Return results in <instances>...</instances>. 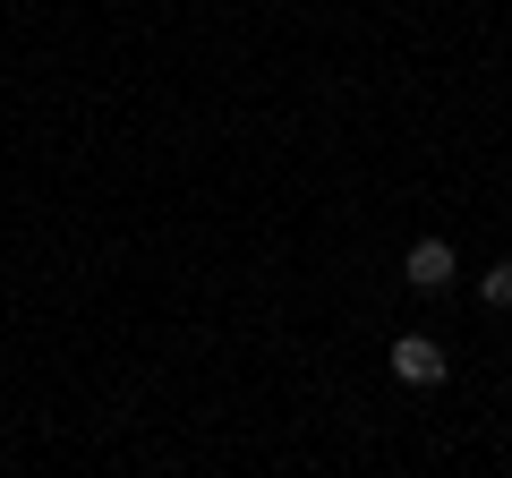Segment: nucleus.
Wrapping results in <instances>:
<instances>
[{
    "label": "nucleus",
    "instance_id": "obj_1",
    "mask_svg": "<svg viewBox=\"0 0 512 478\" xmlns=\"http://www.w3.org/2000/svg\"><path fill=\"white\" fill-rule=\"evenodd\" d=\"M393 376H402V385H444V376H453V359H444V342H427V333H402V342H393Z\"/></svg>",
    "mask_w": 512,
    "mask_h": 478
},
{
    "label": "nucleus",
    "instance_id": "obj_2",
    "mask_svg": "<svg viewBox=\"0 0 512 478\" xmlns=\"http://www.w3.org/2000/svg\"><path fill=\"white\" fill-rule=\"evenodd\" d=\"M402 282H410L419 299H444V291H453V248H444V239H419L410 265H402Z\"/></svg>",
    "mask_w": 512,
    "mask_h": 478
},
{
    "label": "nucleus",
    "instance_id": "obj_3",
    "mask_svg": "<svg viewBox=\"0 0 512 478\" xmlns=\"http://www.w3.org/2000/svg\"><path fill=\"white\" fill-rule=\"evenodd\" d=\"M478 299H487V308H512V265H487V274H478Z\"/></svg>",
    "mask_w": 512,
    "mask_h": 478
}]
</instances>
